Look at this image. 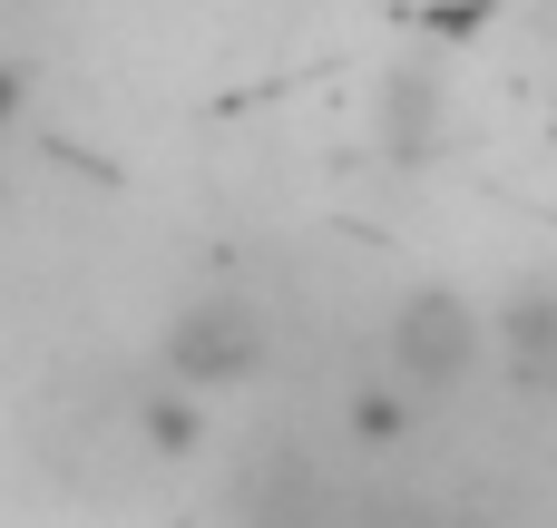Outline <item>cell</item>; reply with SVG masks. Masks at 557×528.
<instances>
[{
    "mask_svg": "<svg viewBox=\"0 0 557 528\" xmlns=\"http://www.w3.org/2000/svg\"><path fill=\"white\" fill-rule=\"evenodd\" d=\"M490 363V314L460 284H411L382 323V382H401L411 402H460Z\"/></svg>",
    "mask_w": 557,
    "mask_h": 528,
    "instance_id": "cell-1",
    "label": "cell"
},
{
    "mask_svg": "<svg viewBox=\"0 0 557 528\" xmlns=\"http://www.w3.org/2000/svg\"><path fill=\"white\" fill-rule=\"evenodd\" d=\"M264 353H274V323H264V304L245 294V284H196L166 323H157V372L176 382V392H245L255 372H264Z\"/></svg>",
    "mask_w": 557,
    "mask_h": 528,
    "instance_id": "cell-2",
    "label": "cell"
},
{
    "mask_svg": "<svg viewBox=\"0 0 557 528\" xmlns=\"http://www.w3.org/2000/svg\"><path fill=\"white\" fill-rule=\"evenodd\" d=\"M372 137H382V157H392V167H431V157L450 147V88H441V69H431V59L382 69Z\"/></svg>",
    "mask_w": 557,
    "mask_h": 528,
    "instance_id": "cell-3",
    "label": "cell"
},
{
    "mask_svg": "<svg viewBox=\"0 0 557 528\" xmlns=\"http://www.w3.org/2000/svg\"><path fill=\"white\" fill-rule=\"evenodd\" d=\"M490 353H499L539 402H557V274H519V284L490 304Z\"/></svg>",
    "mask_w": 557,
    "mask_h": 528,
    "instance_id": "cell-4",
    "label": "cell"
},
{
    "mask_svg": "<svg viewBox=\"0 0 557 528\" xmlns=\"http://www.w3.org/2000/svg\"><path fill=\"white\" fill-rule=\"evenodd\" d=\"M411 412H421V402H411L401 382H372V392L352 402V431H362L372 451H392V441H411Z\"/></svg>",
    "mask_w": 557,
    "mask_h": 528,
    "instance_id": "cell-5",
    "label": "cell"
},
{
    "mask_svg": "<svg viewBox=\"0 0 557 528\" xmlns=\"http://www.w3.org/2000/svg\"><path fill=\"white\" fill-rule=\"evenodd\" d=\"M20 108H29V69H0V137L20 127Z\"/></svg>",
    "mask_w": 557,
    "mask_h": 528,
    "instance_id": "cell-6",
    "label": "cell"
}]
</instances>
